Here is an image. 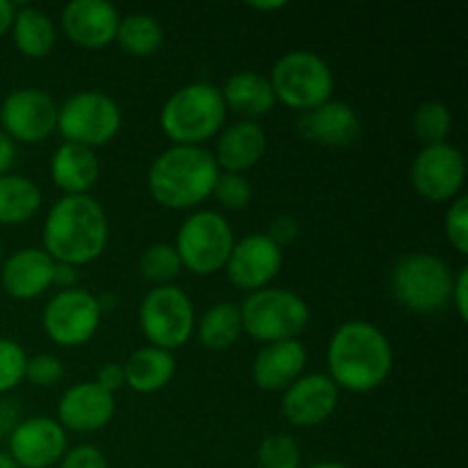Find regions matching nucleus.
Instances as JSON below:
<instances>
[{
    "mask_svg": "<svg viewBox=\"0 0 468 468\" xmlns=\"http://www.w3.org/2000/svg\"><path fill=\"white\" fill-rule=\"evenodd\" d=\"M108 218L94 197L67 195L55 201L44 222V251L55 263L87 265L108 245Z\"/></svg>",
    "mask_w": 468,
    "mask_h": 468,
    "instance_id": "1",
    "label": "nucleus"
},
{
    "mask_svg": "<svg viewBox=\"0 0 468 468\" xmlns=\"http://www.w3.org/2000/svg\"><path fill=\"white\" fill-rule=\"evenodd\" d=\"M327 364L329 378L338 388L352 393L375 391L391 373V343L373 323L350 320L329 341Z\"/></svg>",
    "mask_w": 468,
    "mask_h": 468,
    "instance_id": "2",
    "label": "nucleus"
},
{
    "mask_svg": "<svg viewBox=\"0 0 468 468\" xmlns=\"http://www.w3.org/2000/svg\"><path fill=\"white\" fill-rule=\"evenodd\" d=\"M218 178L219 167L208 149L178 144L154 160L149 169V192L165 208L183 210L208 199Z\"/></svg>",
    "mask_w": 468,
    "mask_h": 468,
    "instance_id": "3",
    "label": "nucleus"
},
{
    "mask_svg": "<svg viewBox=\"0 0 468 468\" xmlns=\"http://www.w3.org/2000/svg\"><path fill=\"white\" fill-rule=\"evenodd\" d=\"M224 119H227V105L219 87L210 82H190L174 91L163 105L160 126L165 135L176 144L197 146L218 135L219 128L224 126Z\"/></svg>",
    "mask_w": 468,
    "mask_h": 468,
    "instance_id": "4",
    "label": "nucleus"
},
{
    "mask_svg": "<svg viewBox=\"0 0 468 468\" xmlns=\"http://www.w3.org/2000/svg\"><path fill=\"white\" fill-rule=\"evenodd\" d=\"M242 332L263 343L292 341L309 327L311 311L297 292L261 288L240 304Z\"/></svg>",
    "mask_w": 468,
    "mask_h": 468,
    "instance_id": "5",
    "label": "nucleus"
},
{
    "mask_svg": "<svg viewBox=\"0 0 468 468\" xmlns=\"http://www.w3.org/2000/svg\"><path fill=\"white\" fill-rule=\"evenodd\" d=\"M268 80L272 85L274 99L302 112L327 103L334 91L332 69L311 50H291L282 55L274 62Z\"/></svg>",
    "mask_w": 468,
    "mask_h": 468,
    "instance_id": "6",
    "label": "nucleus"
},
{
    "mask_svg": "<svg viewBox=\"0 0 468 468\" xmlns=\"http://www.w3.org/2000/svg\"><path fill=\"white\" fill-rule=\"evenodd\" d=\"M393 297L414 314H437L451 302V268L434 254L402 256L391 272Z\"/></svg>",
    "mask_w": 468,
    "mask_h": 468,
    "instance_id": "7",
    "label": "nucleus"
},
{
    "mask_svg": "<svg viewBox=\"0 0 468 468\" xmlns=\"http://www.w3.org/2000/svg\"><path fill=\"white\" fill-rule=\"evenodd\" d=\"M236 236L227 219L215 210H197L181 224L176 254L183 268L195 274H213L227 265Z\"/></svg>",
    "mask_w": 468,
    "mask_h": 468,
    "instance_id": "8",
    "label": "nucleus"
},
{
    "mask_svg": "<svg viewBox=\"0 0 468 468\" xmlns=\"http://www.w3.org/2000/svg\"><path fill=\"white\" fill-rule=\"evenodd\" d=\"M140 327L151 347L176 350L195 332V306L178 286H155L140 304Z\"/></svg>",
    "mask_w": 468,
    "mask_h": 468,
    "instance_id": "9",
    "label": "nucleus"
},
{
    "mask_svg": "<svg viewBox=\"0 0 468 468\" xmlns=\"http://www.w3.org/2000/svg\"><path fill=\"white\" fill-rule=\"evenodd\" d=\"M122 128V110L117 101L103 91H78L58 108V131L67 142L82 146L105 144Z\"/></svg>",
    "mask_w": 468,
    "mask_h": 468,
    "instance_id": "10",
    "label": "nucleus"
},
{
    "mask_svg": "<svg viewBox=\"0 0 468 468\" xmlns=\"http://www.w3.org/2000/svg\"><path fill=\"white\" fill-rule=\"evenodd\" d=\"M103 309L99 297L82 288H69L50 297L44 309V332L53 343L76 347L90 341L99 329Z\"/></svg>",
    "mask_w": 468,
    "mask_h": 468,
    "instance_id": "11",
    "label": "nucleus"
},
{
    "mask_svg": "<svg viewBox=\"0 0 468 468\" xmlns=\"http://www.w3.org/2000/svg\"><path fill=\"white\" fill-rule=\"evenodd\" d=\"M0 126L14 142H41L58 131V103L44 90L23 87L0 105Z\"/></svg>",
    "mask_w": 468,
    "mask_h": 468,
    "instance_id": "12",
    "label": "nucleus"
},
{
    "mask_svg": "<svg viewBox=\"0 0 468 468\" xmlns=\"http://www.w3.org/2000/svg\"><path fill=\"white\" fill-rule=\"evenodd\" d=\"M464 155L448 142L425 146L411 165V186L423 199L434 204L452 199L464 186Z\"/></svg>",
    "mask_w": 468,
    "mask_h": 468,
    "instance_id": "13",
    "label": "nucleus"
},
{
    "mask_svg": "<svg viewBox=\"0 0 468 468\" xmlns=\"http://www.w3.org/2000/svg\"><path fill=\"white\" fill-rule=\"evenodd\" d=\"M283 263L282 247L274 245L268 233H250L233 245L227 261L229 282L240 291L256 292L268 288Z\"/></svg>",
    "mask_w": 468,
    "mask_h": 468,
    "instance_id": "14",
    "label": "nucleus"
},
{
    "mask_svg": "<svg viewBox=\"0 0 468 468\" xmlns=\"http://www.w3.org/2000/svg\"><path fill=\"white\" fill-rule=\"evenodd\" d=\"M67 452V430L53 419L37 416L14 425L9 457L18 468H48Z\"/></svg>",
    "mask_w": 468,
    "mask_h": 468,
    "instance_id": "15",
    "label": "nucleus"
},
{
    "mask_svg": "<svg viewBox=\"0 0 468 468\" xmlns=\"http://www.w3.org/2000/svg\"><path fill=\"white\" fill-rule=\"evenodd\" d=\"M338 405V387L329 375L311 373L297 378L286 388L282 411L297 428H314L324 423Z\"/></svg>",
    "mask_w": 468,
    "mask_h": 468,
    "instance_id": "16",
    "label": "nucleus"
},
{
    "mask_svg": "<svg viewBox=\"0 0 468 468\" xmlns=\"http://www.w3.org/2000/svg\"><path fill=\"white\" fill-rule=\"evenodd\" d=\"M122 16L108 0H71L62 9V30L85 48H101L114 41Z\"/></svg>",
    "mask_w": 468,
    "mask_h": 468,
    "instance_id": "17",
    "label": "nucleus"
},
{
    "mask_svg": "<svg viewBox=\"0 0 468 468\" xmlns=\"http://www.w3.org/2000/svg\"><path fill=\"white\" fill-rule=\"evenodd\" d=\"M114 416V396L96 382H82L69 388L58 405V423L73 432H96Z\"/></svg>",
    "mask_w": 468,
    "mask_h": 468,
    "instance_id": "18",
    "label": "nucleus"
},
{
    "mask_svg": "<svg viewBox=\"0 0 468 468\" xmlns=\"http://www.w3.org/2000/svg\"><path fill=\"white\" fill-rule=\"evenodd\" d=\"M55 261L37 247H26L3 263L0 282L5 292L14 300H35L53 286Z\"/></svg>",
    "mask_w": 468,
    "mask_h": 468,
    "instance_id": "19",
    "label": "nucleus"
},
{
    "mask_svg": "<svg viewBox=\"0 0 468 468\" xmlns=\"http://www.w3.org/2000/svg\"><path fill=\"white\" fill-rule=\"evenodd\" d=\"M304 366V346L297 338H292V341L268 343L256 355L251 375H254L256 387L263 388V391H286L297 378H302Z\"/></svg>",
    "mask_w": 468,
    "mask_h": 468,
    "instance_id": "20",
    "label": "nucleus"
},
{
    "mask_svg": "<svg viewBox=\"0 0 468 468\" xmlns=\"http://www.w3.org/2000/svg\"><path fill=\"white\" fill-rule=\"evenodd\" d=\"M300 133L324 146H350L359 137L361 123L355 108L343 101H327L320 108L309 110L297 122Z\"/></svg>",
    "mask_w": 468,
    "mask_h": 468,
    "instance_id": "21",
    "label": "nucleus"
},
{
    "mask_svg": "<svg viewBox=\"0 0 468 468\" xmlns=\"http://www.w3.org/2000/svg\"><path fill=\"white\" fill-rule=\"evenodd\" d=\"M268 149V135L256 122H238L224 128L215 149V163L227 174H242L254 167Z\"/></svg>",
    "mask_w": 468,
    "mask_h": 468,
    "instance_id": "22",
    "label": "nucleus"
},
{
    "mask_svg": "<svg viewBox=\"0 0 468 468\" xmlns=\"http://www.w3.org/2000/svg\"><path fill=\"white\" fill-rule=\"evenodd\" d=\"M99 155L90 146L64 142L50 160V176L67 195H87L99 181Z\"/></svg>",
    "mask_w": 468,
    "mask_h": 468,
    "instance_id": "23",
    "label": "nucleus"
},
{
    "mask_svg": "<svg viewBox=\"0 0 468 468\" xmlns=\"http://www.w3.org/2000/svg\"><path fill=\"white\" fill-rule=\"evenodd\" d=\"M219 91H222L224 105L247 117L250 122L261 114H268L277 103L268 76L259 71L233 73Z\"/></svg>",
    "mask_w": 468,
    "mask_h": 468,
    "instance_id": "24",
    "label": "nucleus"
},
{
    "mask_svg": "<svg viewBox=\"0 0 468 468\" xmlns=\"http://www.w3.org/2000/svg\"><path fill=\"white\" fill-rule=\"evenodd\" d=\"M176 373V359L172 352L160 347H142L133 352L123 364V378L126 387L135 393H155L169 384Z\"/></svg>",
    "mask_w": 468,
    "mask_h": 468,
    "instance_id": "25",
    "label": "nucleus"
},
{
    "mask_svg": "<svg viewBox=\"0 0 468 468\" xmlns=\"http://www.w3.org/2000/svg\"><path fill=\"white\" fill-rule=\"evenodd\" d=\"M41 208V190L21 174L0 176V224H23Z\"/></svg>",
    "mask_w": 468,
    "mask_h": 468,
    "instance_id": "26",
    "label": "nucleus"
},
{
    "mask_svg": "<svg viewBox=\"0 0 468 468\" xmlns=\"http://www.w3.org/2000/svg\"><path fill=\"white\" fill-rule=\"evenodd\" d=\"M14 44L27 58H46L55 46V27L48 14L37 7L16 9L12 23Z\"/></svg>",
    "mask_w": 468,
    "mask_h": 468,
    "instance_id": "27",
    "label": "nucleus"
},
{
    "mask_svg": "<svg viewBox=\"0 0 468 468\" xmlns=\"http://www.w3.org/2000/svg\"><path fill=\"white\" fill-rule=\"evenodd\" d=\"M242 334L240 306L231 302H219L210 306L199 323V341L208 350H229Z\"/></svg>",
    "mask_w": 468,
    "mask_h": 468,
    "instance_id": "28",
    "label": "nucleus"
},
{
    "mask_svg": "<svg viewBox=\"0 0 468 468\" xmlns=\"http://www.w3.org/2000/svg\"><path fill=\"white\" fill-rule=\"evenodd\" d=\"M114 41L135 58H149L163 46L165 30L151 14H128L119 21Z\"/></svg>",
    "mask_w": 468,
    "mask_h": 468,
    "instance_id": "29",
    "label": "nucleus"
},
{
    "mask_svg": "<svg viewBox=\"0 0 468 468\" xmlns=\"http://www.w3.org/2000/svg\"><path fill=\"white\" fill-rule=\"evenodd\" d=\"M181 259H178L176 250L172 245H151L149 250L142 254L140 270L144 274L146 282L155 283V286H172L174 279L181 274Z\"/></svg>",
    "mask_w": 468,
    "mask_h": 468,
    "instance_id": "30",
    "label": "nucleus"
},
{
    "mask_svg": "<svg viewBox=\"0 0 468 468\" xmlns=\"http://www.w3.org/2000/svg\"><path fill=\"white\" fill-rule=\"evenodd\" d=\"M451 110L443 103H439V101H425V103L419 105L414 114V131L425 142V146L443 144L448 133H451Z\"/></svg>",
    "mask_w": 468,
    "mask_h": 468,
    "instance_id": "31",
    "label": "nucleus"
},
{
    "mask_svg": "<svg viewBox=\"0 0 468 468\" xmlns=\"http://www.w3.org/2000/svg\"><path fill=\"white\" fill-rule=\"evenodd\" d=\"M259 468H302V451L288 434H270L256 451Z\"/></svg>",
    "mask_w": 468,
    "mask_h": 468,
    "instance_id": "32",
    "label": "nucleus"
},
{
    "mask_svg": "<svg viewBox=\"0 0 468 468\" xmlns=\"http://www.w3.org/2000/svg\"><path fill=\"white\" fill-rule=\"evenodd\" d=\"M27 355L16 341L0 338V393L16 388L26 378Z\"/></svg>",
    "mask_w": 468,
    "mask_h": 468,
    "instance_id": "33",
    "label": "nucleus"
},
{
    "mask_svg": "<svg viewBox=\"0 0 468 468\" xmlns=\"http://www.w3.org/2000/svg\"><path fill=\"white\" fill-rule=\"evenodd\" d=\"M213 195L224 208L240 210L250 206L251 186L242 174H219Z\"/></svg>",
    "mask_w": 468,
    "mask_h": 468,
    "instance_id": "34",
    "label": "nucleus"
},
{
    "mask_svg": "<svg viewBox=\"0 0 468 468\" xmlns=\"http://www.w3.org/2000/svg\"><path fill=\"white\" fill-rule=\"evenodd\" d=\"M26 378L35 387H55L64 378V364L55 355H37L27 359Z\"/></svg>",
    "mask_w": 468,
    "mask_h": 468,
    "instance_id": "35",
    "label": "nucleus"
},
{
    "mask_svg": "<svg viewBox=\"0 0 468 468\" xmlns=\"http://www.w3.org/2000/svg\"><path fill=\"white\" fill-rule=\"evenodd\" d=\"M446 236L460 254L468 251V197L452 201L446 213Z\"/></svg>",
    "mask_w": 468,
    "mask_h": 468,
    "instance_id": "36",
    "label": "nucleus"
},
{
    "mask_svg": "<svg viewBox=\"0 0 468 468\" xmlns=\"http://www.w3.org/2000/svg\"><path fill=\"white\" fill-rule=\"evenodd\" d=\"M59 468H110L103 452L96 446H78L64 452Z\"/></svg>",
    "mask_w": 468,
    "mask_h": 468,
    "instance_id": "37",
    "label": "nucleus"
},
{
    "mask_svg": "<svg viewBox=\"0 0 468 468\" xmlns=\"http://www.w3.org/2000/svg\"><path fill=\"white\" fill-rule=\"evenodd\" d=\"M297 236H300V222L292 215H277L268 229V238L279 247L292 245Z\"/></svg>",
    "mask_w": 468,
    "mask_h": 468,
    "instance_id": "38",
    "label": "nucleus"
},
{
    "mask_svg": "<svg viewBox=\"0 0 468 468\" xmlns=\"http://www.w3.org/2000/svg\"><path fill=\"white\" fill-rule=\"evenodd\" d=\"M94 382L99 384V387L103 388V391L112 393V396H114V391H119V388H122L123 384H126V378H123V366L105 364L103 368L99 370V375H96Z\"/></svg>",
    "mask_w": 468,
    "mask_h": 468,
    "instance_id": "39",
    "label": "nucleus"
},
{
    "mask_svg": "<svg viewBox=\"0 0 468 468\" xmlns=\"http://www.w3.org/2000/svg\"><path fill=\"white\" fill-rule=\"evenodd\" d=\"M451 300L455 302V309L462 320H468V268H462L457 277L452 279Z\"/></svg>",
    "mask_w": 468,
    "mask_h": 468,
    "instance_id": "40",
    "label": "nucleus"
},
{
    "mask_svg": "<svg viewBox=\"0 0 468 468\" xmlns=\"http://www.w3.org/2000/svg\"><path fill=\"white\" fill-rule=\"evenodd\" d=\"M14 160H16V144H14V140L7 133L0 131V176L7 174V169L12 167Z\"/></svg>",
    "mask_w": 468,
    "mask_h": 468,
    "instance_id": "41",
    "label": "nucleus"
},
{
    "mask_svg": "<svg viewBox=\"0 0 468 468\" xmlns=\"http://www.w3.org/2000/svg\"><path fill=\"white\" fill-rule=\"evenodd\" d=\"M73 283H76V268L67 263H55L53 286H59L64 288V291H69V288H73Z\"/></svg>",
    "mask_w": 468,
    "mask_h": 468,
    "instance_id": "42",
    "label": "nucleus"
},
{
    "mask_svg": "<svg viewBox=\"0 0 468 468\" xmlns=\"http://www.w3.org/2000/svg\"><path fill=\"white\" fill-rule=\"evenodd\" d=\"M14 16H16V7L9 0H0V37L7 35L12 30Z\"/></svg>",
    "mask_w": 468,
    "mask_h": 468,
    "instance_id": "43",
    "label": "nucleus"
},
{
    "mask_svg": "<svg viewBox=\"0 0 468 468\" xmlns=\"http://www.w3.org/2000/svg\"><path fill=\"white\" fill-rule=\"evenodd\" d=\"M250 7L261 9V12H274V9L286 7V3H282V0H277V3H250Z\"/></svg>",
    "mask_w": 468,
    "mask_h": 468,
    "instance_id": "44",
    "label": "nucleus"
},
{
    "mask_svg": "<svg viewBox=\"0 0 468 468\" xmlns=\"http://www.w3.org/2000/svg\"><path fill=\"white\" fill-rule=\"evenodd\" d=\"M0 468H18L16 464L12 462V457L7 455V452L0 451Z\"/></svg>",
    "mask_w": 468,
    "mask_h": 468,
    "instance_id": "45",
    "label": "nucleus"
},
{
    "mask_svg": "<svg viewBox=\"0 0 468 468\" xmlns=\"http://www.w3.org/2000/svg\"><path fill=\"white\" fill-rule=\"evenodd\" d=\"M311 468H350V466L341 464V462H320V464H314Z\"/></svg>",
    "mask_w": 468,
    "mask_h": 468,
    "instance_id": "46",
    "label": "nucleus"
},
{
    "mask_svg": "<svg viewBox=\"0 0 468 468\" xmlns=\"http://www.w3.org/2000/svg\"><path fill=\"white\" fill-rule=\"evenodd\" d=\"M0 256H3V245H0Z\"/></svg>",
    "mask_w": 468,
    "mask_h": 468,
    "instance_id": "47",
    "label": "nucleus"
}]
</instances>
